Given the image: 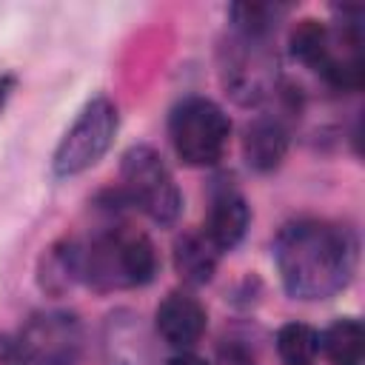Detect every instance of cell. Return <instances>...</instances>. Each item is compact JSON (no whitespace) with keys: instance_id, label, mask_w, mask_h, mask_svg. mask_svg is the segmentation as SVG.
Segmentation results:
<instances>
[{"instance_id":"cell-1","label":"cell","mask_w":365,"mask_h":365,"mask_svg":"<svg viewBox=\"0 0 365 365\" xmlns=\"http://www.w3.org/2000/svg\"><path fill=\"white\" fill-rule=\"evenodd\" d=\"M274 265L288 297L319 302L348 288L356 268V240L328 220H294L274 240Z\"/></svg>"},{"instance_id":"cell-2","label":"cell","mask_w":365,"mask_h":365,"mask_svg":"<svg viewBox=\"0 0 365 365\" xmlns=\"http://www.w3.org/2000/svg\"><path fill=\"white\" fill-rule=\"evenodd\" d=\"M157 251L143 231L120 225H97L91 237L77 240L80 282L91 291H125L143 288L157 277Z\"/></svg>"},{"instance_id":"cell-3","label":"cell","mask_w":365,"mask_h":365,"mask_svg":"<svg viewBox=\"0 0 365 365\" xmlns=\"http://www.w3.org/2000/svg\"><path fill=\"white\" fill-rule=\"evenodd\" d=\"M120 188L131 200L134 211H143L157 225H174L182 211V194L157 148L140 143L120 160Z\"/></svg>"},{"instance_id":"cell-4","label":"cell","mask_w":365,"mask_h":365,"mask_svg":"<svg viewBox=\"0 0 365 365\" xmlns=\"http://www.w3.org/2000/svg\"><path fill=\"white\" fill-rule=\"evenodd\" d=\"M168 137L185 165H217L228 148L231 120L208 97H185L168 114Z\"/></svg>"},{"instance_id":"cell-5","label":"cell","mask_w":365,"mask_h":365,"mask_svg":"<svg viewBox=\"0 0 365 365\" xmlns=\"http://www.w3.org/2000/svg\"><path fill=\"white\" fill-rule=\"evenodd\" d=\"M117 128H120V114L114 100L106 94L88 100L54 148V157H51L54 177L66 180L94 168L111 148Z\"/></svg>"},{"instance_id":"cell-6","label":"cell","mask_w":365,"mask_h":365,"mask_svg":"<svg viewBox=\"0 0 365 365\" xmlns=\"http://www.w3.org/2000/svg\"><path fill=\"white\" fill-rule=\"evenodd\" d=\"M220 83L240 106H259L277 94V54L268 40L228 34L220 43Z\"/></svg>"},{"instance_id":"cell-7","label":"cell","mask_w":365,"mask_h":365,"mask_svg":"<svg viewBox=\"0 0 365 365\" xmlns=\"http://www.w3.org/2000/svg\"><path fill=\"white\" fill-rule=\"evenodd\" d=\"M31 365H77L83 354V325L71 311H37L17 331Z\"/></svg>"},{"instance_id":"cell-8","label":"cell","mask_w":365,"mask_h":365,"mask_svg":"<svg viewBox=\"0 0 365 365\" xmlns=\"http://www.w3.org/2000/svg\"><path fill=\"white\" fill-rule=\"evenodd\" d=\"M154 325L165 345H171L174 351H191L200 342V336L205 334L208 314L197 297H191L185 291H171L157 305Z\"/></svg>"},{"instance_id":"cell-9","label":"cell","mask_w":365,"mask_h":365,"mask_svg":"<svg viewBox=\"0 0 365 365\" xmlns=\"http://www.w3.org/2000/svg\"><path fill=\"white\" fill-rule=\"evenodd\" d=\"M251 225V208L245 202V197L234 188V185H217L211 191V202H208V214L202 222V234L205 240L220 251H234L245 231Z\"/></svg>"},{"instance_id":"cell-10","label":"cell","mask_w":365,"mask_h":365,"mask_svg":"<svg viewBox=\"0 0 365 365\" xmlns=\"http://www.w3.org/2000/svg\"><path fill=\"white\" fill-rule=\"evenodd\" d=\"M291 131L279 114H257L242 131V157L251 171L271 174L288 154Z\"/></svg>"},{"instance_id":"cell-11","label":"cell","mask_w":365,"mask_h":365,"mask_svg":"<svg viewBox=\"0 0 365 365\" xmlns=\"http://www.w3.org/2000/svg\"><path fill=\"white\" fill-rule=\"evenodd\" d=\"M220 262V251L205 240L202 231H185L174 242V268L182 282L188 285H205L211 282Z\"/></svg>"},{"instance_id":"cell-12","label":"cell","mask_w":365,"mask_h":365,"mask_svg":"<svg viewBox=\"0 0 365 365\" xmlns=\"http://www.w3.org/2000/svg\"><path fill=\"white\" fill-rule=\"evenodd\" d=\"M37 282L46 294L60 297L66 294L71 285L80 282V271H77V240L66 237L60 242H54L43 257H40V268H37Z\"/></svg>"},{"instance_id":"cell-13","label":"cell","mask_w":365,"mask_h":365,"mask_svg":"<svg viewBox=\"0 0 365 365\" xmlns=\"http://www.w3.org/2000/svg\"><path fill=\"white\" fill-rule=\"evenodd\" d=\"M365 331L354 317L334 319L325 331H319V354L331 365H362Z\"/></svg>"},{"instance_id":"cell-14","label":"cell","mask_w":365,"mask_h":365,"mask_svg":"<svg viewBox=\"0 0 365 365\" xmlns=\"http://www.w3.org/2000/svg\"><path fill=\"white\" fill-rule=\"evenodd\" d=\"M285 11L288 9L279 6V3H257V0L234 3L228 9L231 31L242 34V37H254V40H271V34L277 31Z\"/></svg>"},{"instance_id":"cell-15","label":"cell","mask_w":365,"mask_h":365,"mask_svg":"<svg viewBox=\"0 0 365 365\" xmlns=\"http://www.w3.org/2000/svg\"><path fill=\"white\" fill-rule=\"evenodd\" d=\"M277 354L282 365H314L319 356V331L305 322H285L277 331Z\"/></svg>"},{"instance_id":"cell-16","label":"cell","mask_w":365,"mask_h":365,"mask_svg":"<svg viewBox=\"0 0 365 365\" xmlns=\"http://www.w3.org/2000/svg\"><path fill=\"white\" fill-rule=\"evenodd\" d=\"M0 365H31L29 351L17 331L0 334Z\"/></svg>"},{"instance_id":"cell-17","label":"cell","mask_w":365,"mask_h":365,"mask_svg":"<svg viewBox=\"0 0 365 365\" xmlns=\"http://www.w3.org/2000/svg\"><path fill=\"white\" fill-rule=\"evenodd\" d=\"M14 88H17V77H14V74H0V114H3V108L9 106Z\"/></svg>"},{"instance_id":"cell-18","label":"cell","mask_w":365,"mask_h":365,"mask_svg":"<svg viewBox=\"0 0 365 365\" xmlns=\"http://www.w3.org/2000/svg\"><path fill=\"white\" fill-rule=\"evenodd\" d=\"M165 365H208L202 356H197L194 351H177L174 356H168Z\"/></svg>"}]
</instances>
